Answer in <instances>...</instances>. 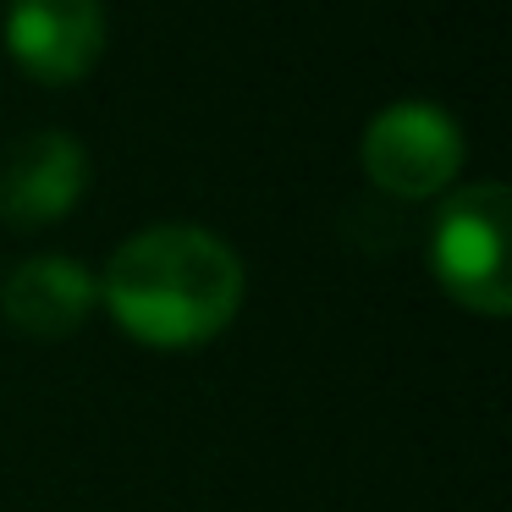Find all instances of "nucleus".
Instances as JSON below:
<instances>
[{"mask_svg": "<svg viewBox=\"0 0 512 512\" xmlns=\"http://www.w3.org/2000/svg\"><path fill=\"white\" fill-rule=\"evenodd\" d=\"M243 259L204 226H144L111 254L100 298L116 325L149 347L221 336L243 309Z\"/></svg>", "mask_w": 512, "mask_h": 512, "instance_id": "nucleus-1", "label": "nucleus"}, {"mask_svg": "<svg viewBox=\"0 0 512 512\" xmlns=\"http://www.w3.org/2000/svg\"><path fill=\"white\" fill-rule=\"evenodd\" d=\"M430 259L441 287L474 314H507L512 281H507V188L501 182H468L435 215Z\"/></svg>", "mask_w": 512, "mask_h": 512, "instance_id": "nucleus-2", "label": "nucleus"}, {"mask_svg": "<svg viewBox=\"0 0 512 512\" xmlns=\"http://www.w3.org/2000/svg\"><path fill=\"white\" fill-rule=\"evenodd\" d=\"M463 166V127L430 100H397L364 127V171L397 199H430Z\"/></svg>", "mask_w": 512, "mask_h": 512, "instance_id": "nucleus-3", "label": "nucleus"}, {"mask_svg": "<svg viewBox=\"0 0 512 512\" xmlns=\"http://www.w3.org/2000/svg\"><path fill=\"white\" fill-rule=\"evenodd\" d=\"M6 45L34 78L78 83L105 50V6L100 0H12Z\"/></svg>", "mask_w": 512, "mask_h": 512, "instance_id": "nucleus-4", "label": "nucleus"}, {"mask_svg": "<svg viewBox=\"0 0 512 512\" xmlns=\"http://www.w3.org/2000/svg\"><path fill=\"white\" fill-rule=\"evenodd\" d=\"M89 188V155L72 133H28L0 155V221H61Z\"/></svg>", "mask_w": 512, "mask_h": 512, "instance_id": "nucleus-5", "label": "nucleus"}, {"mask_svg": "<svg viewBox=\"0 0 512 512\" xmlns=\"http://www.w3.org/2000/svg\"><path fill=\"white\" fill-rule=\"evenodd\" d=\"M100 303V276L67 254H34L6 270L0 309L28 336H72Z\"/></svg>", "mask_w": 512, "mask_h": 512, "instance_id": "nucleus-6", "label": "nucleus"}]
</instances>
